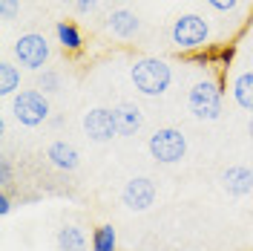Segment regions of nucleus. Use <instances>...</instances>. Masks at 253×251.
I'll return each instance as SVG.
<instances>
[{
	"instance_id": "14",
	"label": "nucleus",
	"mask_w": 253,
	"mask_h": 251,
	"mask_svg": "<svg viewBox=\"0 0 253 251\" xmlns=\"http://www.w3.org/2000/svg\"><path fill=\"white\" fill-rule=\"evenodd\" d=\"M230 93H233V101H236L242 110L253 113V72H242L233 78L230 84Z\"/></svg>"
},
{
	"instance_id": "2",
	"label": "nucleus",
	"mask_w": 253,
	"mask_h": 251,
	"mask_svg": "<svg viewBox=\"0 0 253 251\" xmlns=\"http://www.w3.org/2000/svg\"><path fill=\"white\" fill-rule=\"evenodd\" d=\"M170 38H173V47L178 52H193V49H202L210 38V26L202 15H178L173 20V29H170Z\"/></svg>"
},
{
	"instance_id": "17",
	"label": "nucleus",
	"mask_w": 253,
	"mask_h": 251,
	"mask_svg": "<svg viewBox=\"0 0 253 251\" xmlns=\"http://www.w3.org/2000/svg\"><path fill=\"white\" fill-rule=\"evenodd\" d=\"M118 249V234L112 225H98L92 231V251H115Z\"/></svg>"
},
{
	"instance_id": "11",
	"label": "nucleus",
	"mask_w": 253,
	"mask_h": 251,
	"mask_svg": "<svg viewBox=\"0 0 253 251\" xmlns=\"http://www.w3.org/2000/svg\"><path fill=\"white\" fill-rule=\"evenodd\" d=\"M46 159H49V165L52 168H58V171H66V173H72L75 168H78V150L69 144V141H52L49 144V150H46Z\"/></svg>"
},
{
	"instance_id": "23",
	"label": "nucleus",
	"mask_w": 253,
	"mask_h": 251,
	"mask_svg": "<svg viewBox=\"0 0 253 251\" xmlns=\"http://www.w3.org/2000/svg\"><path fill=\"white\" fill-rule=\"evenodd\" d=\"M9 211H12V199H9V193L3 190V193H0V214L9 217Z\"/></svg>"
},
{
	"instance_id": "4",
	"label": "nucleus",
	"mask_w": 253,
	"mask_h": 251,
	"mask_svg": "<svg viewBox=\"0 0 253 251\" xmlns=\"http://www.w3.org/2000/svg\"><path fill=\"white\" fill-rule=\"evenodd\" d=\"M187 107L202 122H216L221 116V90L216 81H196L187 93Z\"/></svg>"
},
{
	"instance_id": "21",
	"label": "nucleus",
	"mask_w": 253,
	"mask_h": 251,
	"mask_svg": "<svg viewBox=\"0 0 253 251\" xmlns=\"http://www.w3.org/2000/svg\"><path fill=\"white\" fill-rule=\"evenodd\" d=\"M72 6H75V12H78V15H89V12H95L98 0H75Z\"/></svg>"
},
{
	"instance_id": "7",
	"label": "nucleus",
	"mask_w": 253,
	"mask_h": 251,
	"mask_svg": "<svg viewBox=\"0 0 253 251\" xmlns=\"http://www.w3.org/2000/svg\"><path fill=\"white\" fill-rule=\"evenodd\" d=\"M121 202L129 208V211H147L150 205L156 202V182L153 179H147V176H135V179H129L121 190Z\"/></svg>"
},
{
	"instance_id": "22",
	"label": "nucleus",
	"mask_w": 253,
	"mask_h": 251,
	"mask_svg": "<svg viewBox=\"0 0 253 251\" xmlns=\"http://www.w3.org/2000/svg\"><path fill=\"white\" fill-rule=\"evenodd\" d=\"M12 182V165H9V159H0V185L6 188Z\"/></svg>"
},
{
	"instance_id": "25",
	"label": "nucleus",
	"mask_w": 253,
	"mask_h": 251,
	"mask_svg": "<svg viewBox=\"0 0 253 251\" xmlns=\"http://www.w3.org/2000/svg\"><path fill=\"white\" fill-rule=\"evenodd\" d=\"M61 3H75V0H61Z\"/></svg>"
},
{
	"instance_id": "18",
	"label": "nucleus",
	"mask_w": 253,
	"mask_h": 251,
	"mask_svg": "<svg viewBox=\"0 0 253 251\" xmlns=\"http://www.w3.org/2000/svg\"><path fill=\"white\" fill-rule=\"evenodd\" d=\"M38 90L41 93H58L61 90V72H55V69H43L41 75H38Z\"/></svg>"
},
{
	"instance_id": "24",
	"label": "nucleus",
	"mask_w": 253,
	"mask_h": 251,
	"mask_svg": "<svg viewBox=\"0 0 253 251\" xmlns=\"http://www.w3.org/2000/svg\"><path fill=\"white\" fill-rule=\"evenodd\" d=\"M248 136H251V141H253V113H251V122H248Z\"/></svg>"
},
{
	"instance_id": "5",
	"label": "nucleus",
	"mask_w": 253,
	"mask_h": 251,
	"mask_svg": "<svg viewBox=\"0 0 253 251\" xmlns=\"http://www.w3.org/2000/svg\"><path fill=\"white\" fill-rule=\"evenodd\" d=\"M12 116L17 125L23 127H38L49 119V101L46 93L41 90H20L12 98Z\"/></svg>"
},
{
	"instance_id": "6",
	"label": "nucleus",
	"mask_w": 253,
	"mask_h": 251,
	"mask_svg": "<svg viewBox=\"0 0 253 251\" xmlns=\"http://www.w3.org/2000/svg\"><path fill=\"white\" fill-rule=\"evenodd\" d=\"M15 58L20 66H26V69H41L43 63L49 61V41L43 35H38V32H26V35H20L15 41Z\"/></svg>"
},
{
	"instance_id": "19",
	"label": "nucleus",
	"mask_w": 253,
	"mask_h": 251,
	"mask_svg": "<svg viewBox=\"0 0 253 251\" xmlns=\"http://www.w3.org/2000/svg\"><path fill=\"white\" fill-rule=\"evenodd\" d=\"M20 15V0H0V17L3 20H15Z\"/></svg>"
},
{
	"instance_id": "13",
	"label": "nucleus",
	"mask_w": 253,
	"mask_h": 251,
	"mask_svg": "<svg viewBox=\"0 0 253 251\" xmlns=\"http://www.w3.org/2000/svg\"><path fill=\"white\" fill-rule=\"evenodd\" d=\"M58 251H86V234L81 231L78 225H63L55 234Z\"/></svg>"
},
{
	"instance_id": "15",
	"label": "nucleus",
	"mask_w": 253,
	"mask_h": 251,
	"mask_svg": "<svg viewBox=\"0 0 253 251\" xmlns=\"http://www.w3.org/2000/svg\"><path fill=\"white\" fill-rule=\"evenodd\" d=\"M55 35H58V44H61L63 49H69V52H78V49L84 47V38H81V32H78L75 23L61 20V23L55 26Z\"/></svg>"
},
{
	"instance_id": "10",
	"label": "nucleus",
	"mask_w": 253,
	"mask_h": 251,
	"mask_svg": "<svg viewBox=\"0 0 253 251\" xmlns=\"http://www.w3.org/2000/svg\"><path fill=\"white\" fill-rule=\"evenodd\" d=\"M221 185H224V190L230 196L242 199V196H248L253 190V171L245 168V165H230L227 171L221 173Z\"/></svg>"
},
{
	"instance_id": "16",
	"label": "nucleus",
	"mask_w": 253,
	"mask_h": 251,
	"mask_svg": "<svg viewBox=\"0 0 253 251\" xmlns=\"http://www.w3.org/2000/svg\"><path fill=\"white\" fill-rule=\"evenodd\" d=\"M20 87V69L12 61H0V95L9 98Z\"/></svg>"
},
{
	"instance_id": "9",
	"label": "nucleus",
	"mask_w": 253,
	"mask_h": 251,
	"mask_svg": "<svg viewBox=\"0 0 253 251\" xmlns=\"http://www.w3.org/2000/svg\"><path fill=\"white\" fill-rule=\"evenodd\" d=\"M107 29L115 35V38H121V41H129V38H135L138 29H141V20L138 15L132 12V9H112L110 17H107Z\"/></svg>"
},
{
	"instance_id": "8",
	"label": "nucleus",
	"mask_w": 253,
	"mask_h": 251,
	"mask_svg": "<svg viewBox=\"0 0 253 251\" xmlns=\"http://www.w3.org/2000/svg\"><path fill=\"white\" fill-rule=\"evenodd\" d=\"M84 133L92 141H110L118 136V125H115V113L107 107H92L84 116Z\"/></svg>"
},
{
	"instance_id": "3",
	"label": "nucleus",
	"mask_w": 253,
	"mask_h": 251,
	"mask_svg": "<svg viewBox=\"0 0 253 251\" xmlns=\"http://www.w3.org/2000/svg\"><path fill=\"white\" fill-rule=\"evenodd\" d=\"M147 150L161 165H175V162H181L187 156V136L181 130H175V127H161L150 136Z\"/></svg>"
},
{
	"instance_id": "1",
	"label": "nucleus",
	"mask_w": 253,
	"mask_h": 251,
	"mask_svg": "<svg viewBox=\"0 0 253 251\" xmlns=\"http://www.w3.org/2000/svg\"><path fill=\"white\" fill-rule=\"evenodd\" d=\"M129 78L135 84V90L141 95H161L167 93V87L173 84V69L161 58H135L132 69H129Z\"/></svg>"
},
{
	"instance_id": "12",
	"label": "nucleus",
	"mask_w": 253,
	"mask_h": 251,
	"mask_svg": "<svg viewBox=\"0 0 253 251\" xmlns=\"http://www.w3.org/2000/svg\"><path fill=\"white\" fill-rule=\"evenodd\" d=\"M115 125H118V136H135L138 130H141V110L135 107V104H129V101H121L118 107H115Z\"/></svg>"
},
{
	"instance_id": "20",
	"label": "nucleus",
	"mask_w": 253,
	"mask_h": 251,
	"mask_svg": "<svg viewBox=\"0 0 253 251\" xmlns=\"http://www.w3.org/2000/svg\"><path fill=\"white\" fill-rule=\"evenodd\" d=\"M207 3H210L216 12H233L239 6V0H207Z\"/></svg>"
}]
</instances>
